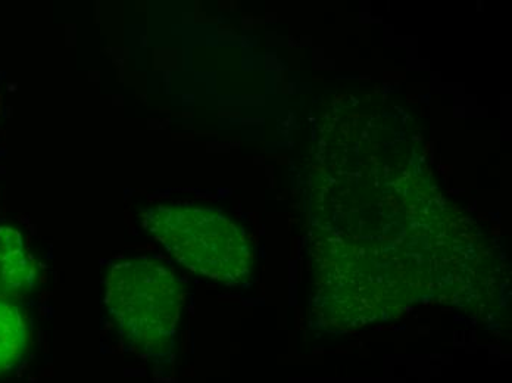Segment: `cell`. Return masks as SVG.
Here are the masks:
<instances>
[{
	"label": "cell",
	"instance_id": "3957f363",
	"mask_svg": "<svg viewBox=\"0 0 512 383\" xmlns=\"http://www.w3.org/2000/svg\"><path fill=\"white\" fill-rule=\"evenodd\" d=\"M34 276L33 260L21 233L12 227H0V286L9 292L28 291Z\"/></svg>",
	"mask_w": 512,
	"mask_h": 383
},
{
	"label": "cell",
	"instance_id": "277c9868",
	"mask_svg": "<svg viewBox=\"0 0 512 383\" xmlns=\"http://www.w3.org/2000/svg\"><path fill=\"white\" fill-rule=\"evenodd\" d=\"M27 348V328L20 310L0 300V375L23 358Z\"/></svg>",
	"mask_w": 512,
	"mask_h": 383
},
{
	"label": "cell",
	"instance_id": "6da1fadb",
	"mask_svg": "<svg viewBox=\"0 0 512 383\" xmlns=\"http://www.w3.org/2000/svg\"><path fill=\"white\" fill-rule=\"evenodd\" d=\"M105 305L130 350L156 360L170 353L181 288L167 267L152 260L114 264L105 279Z\"/></svg>",
	"mask_w": 512,
	"mask_h": 383
},
{
	"label": "cell",
	"instance_id": "7a4b0ae2",
	"mask_svg": "<svg viewBox=\"0 0 512 383\" xmlns=\"http://www.w3.org/2000/svg\"><path fill=\"white\" fill-rule=\"evenodd\" d=\"M143 224L156 241L189 269L212 279H242L249 252L240 230L215 211L159 205L143 211Z\"/></svg>",
	"mask_w": 512,
	"mask_h": 383
}]
</instances>
